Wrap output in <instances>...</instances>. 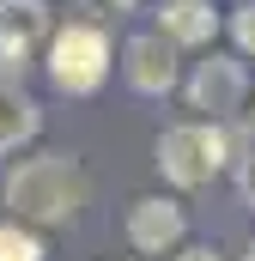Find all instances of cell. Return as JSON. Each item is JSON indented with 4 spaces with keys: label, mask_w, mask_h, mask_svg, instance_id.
Wrapping results in <instances>:
<instances>
[{
    "label": "cell",
    "mask_w": 255,
    "mask_h": 261,
    "mask_svg": "<svg viewBox=\"0 0 255 261\" xmlns=\"http://www.w3.org/2000/svg\"><path fill=\"white\" fill-rule=\"evenodd\" d=\"M170 261H219V249H213V243H189V249L176 243V249H170Z\"/></svg>",
    "instance_id": "4fadbf2b"
},
{
    "label": "cell",
    "mask_w": 255,
    "mask_h": 261,
    "mask_svg": "<svg viewBox=\"0 0 255 261\" xmlns=\"http://www.w3.org/2000/svg\"><path fill=\"white\" fill-rule=\"evenodd\" d=\"M122 73L134 91L146 97H170L176 91V43L164 31H146V37H128L122 43Z\"/></svg>",
    "instance_id": "5b68a950"
},
{
    "label": "cell",
    "mask_w": 255,
    "mask_h": 261,
    "mask_svg": "<svg viewBox=\"0 0 255 261\" xmlns=\"http://www.w3.org/2000/svg\"><path fill=\"white\" fill-rule=\"evenodd\" d=\"M24 67H31V43L0 31V85H24Z\"/></svg>",
    "instance_id": "8fae6325"
},
{
    "label": "cell",
    "mask_w": 255,
    "mask_h": 261,
    "mask_svg": "<svg viewBox=\"0 0 255 261\" xmlns=\"http://www.w3.org/2000/svg\"><path fill=\"white\" fill-rule=\"evenodd\" d=\"M0 31L37 43V37H49L55 24H49V6H43V0H0Z\"/></svg>",
    "instance_id": "9c48e42d"
},
{
    "label": "cell",
    "mask_w": 255,
    "mask_h": 261,
    "mask_svg": "<svg viewBox=\"0 0 255 261\" xmlns=\"http://www.w3.org/2000/svg\"><path fill=\"white\" fill-rule=\"evenodd\" d=\"M158 31H164L176 49H200V43H213V31H219V12H213V0H164V12H158Z\"/></svg>",
    "instance_id": "52a82bcc"
},
{
    "label": "cell",
    "mask_w": 255,
    "mask_h": 261,
    "mask_svg": "<svg viewBox=\"0 0 255 261\" xmlns=\"http://www.w3.org/2000/svg\"><path fill=\"white\" fill-rule=\"evenodd\" d=\"M231 43H237V55L255 61V0H243V6L231 12Z\"/></svg>",
    "instance_id": "7c38bea8"
},
{
    "label": "cell",
    "mask_w": 255,
    "mask_h": 261,
    "mask_svg": "<svg viewBox=\"0 0 255 261\" xmlns=\"http://www.w3.org/2000/svg\"><path fill=\"white\" fill-rule=\"evenodd\" d=\"M225 158H231V140L225 128L207 116V122H176V128L158 134V170H164V182L170 189H200V182H213L219 170H225Z\"/></svg>",
    "instance_id": "7a4b0ae2"
},
{
    "label": "cell",
    "mask_w": 255,
    "mask_h": 261,
    "mask_svg": "<svg viewBox=\"0 0 255 261\" xmlns=\"http://www.w3.org/2000/svg\"><path fill=\"white\" fill-rule=\"evenodd\" d=\"M243 97H249V73L237 55H207V61L194 67L189 79V103L200 116H213V122H225V116H237L243 110Z\"/></svg>",
    "instance_id": "277c9868"
},
{
    "label": "cell",
    "mask_w": 255,
    "mask_h": 261,
    "mask_svg": "<svg viewBox=\"0 0 255 261\" xmlns=\"http://www.w3.org/2000/svg\"><path fill=\"white\" fill-rule=\"evenodd\" d=\"M49 79L67 97H91L110 79V37L97 24H61V31H49Z\"/></svg>",
    "instance_id": "3957f363"
},
{
    "label": "cell",
    "mask_w": 255,
    "mask_h": 261,
    "mask_svg": "<svg viewBox=\"0 0 255 261\" xmlns=\"http://www.w3.org/2000/svg\"><path fill=\"white\" fill-rule=\"evenodd\" d=\"M85 6H91V0H85Z\"/></svg>",
    "instance_id": "2e32d148"
},
{
    "label": "cell",
    "mask_w": 255,
    "mask_h": 261,
    "mask_svg": "<svg viewBox=\"0 0 255 261\" xmlns=\"http://www.w3.org/2000/svg\"><path fill=\"white\" fill-rule=\"evenodd\" d=\"M43 237L24 225V219H0V261H43Z\"/></svg>",
    "instance_id": "30bf717a"
},
{
    "label": "cell",
    "mask_w": 255,
    "mask_h": 261,
    "mask_svg": "<svg viewBox=\"0 0 255 261\" xmlns=\"http://www.w3.org/2000/svg\"><path fill=\"white\" fill-rule=\"evenodd\" d=\"M43 134V110L18 91V85H0V152H18Z\"/></svg>",
    "instance_id": "ba28073f"
},
{
    "label": "cell",
    "mask_w": 255,
    "mask_h": 261,
    "mask_svg": "<svg viewBox=\"0 0 255 261\" xmlns=\"http://www.w3.org/2000/svg\"><path fill=\"white\" fill-rule=\"evenodd\" d=\"M237 189H243V200L255 206V158H243V170H237Z\"/></svg>",
    "instance_id": "5bb4252c"
},
{
    "label": "cell",
    "mask_w": 255,
    "mask_h": 261,
    "mask_svg": "<svg viewBox=\"0 0 255 261\" xmlns=\"http://www.w3.org/2000/svg\"><path fill=\"white\" fill-rule=\"evenodd\" d=\"M183 231H189V219H183V206L170 195H146L128 206V243L140 255H170L183 243Z\"/></svg>",
    "instance_id": "8992f818"
},
{
    "label": "cell",
    "mask_w": 255,
    "mask_h": 261,
    "mask_svg": "<svg viewBox=\"0 0 255 261\" xmlns=\"http://www.w3.org/2000/svg\"><path fill=\"white\" fill-rule=\"evenodd\" d=\"M85 195H91V182H85L79 158H67V152H37L6 170V206L24 225H67L85 206Z\"/></svg>",
    "instance_id": "6da1fadb"
},
{
    "label": "cell",
    "mask_w": 255,
    "mask_h": 261,
    "mask_svg": "<svg viewBox=\"0 0 255 261\" xmlns=\"http://www.w3.org/2000/svg\"><path fill=\"white\" fill-rule=\"evenodd\" d=\"M243 261H255V243H249V249H243Z\"/></svg>",
    "instance_id": "9a60e30c"
}]
</instances>
